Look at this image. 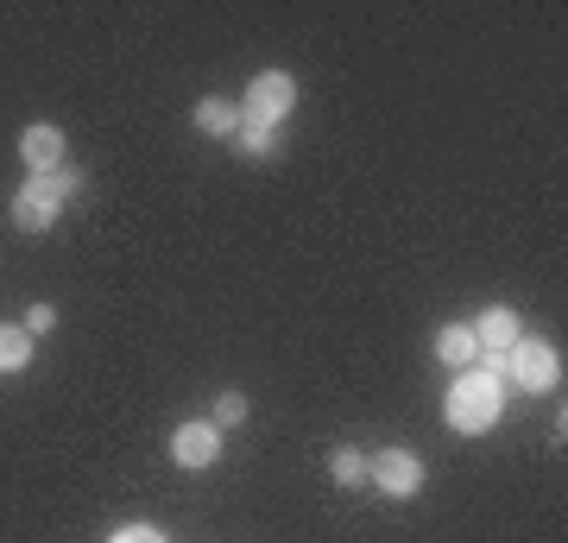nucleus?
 Listing matches in <instances>:
<instances>
[{"label":"nucleus","mask_w":568,"mask_h":543,"mask_svg":"<svg viewBox=\"0 0 568 543\" xmlns=\"http://www.w3.org/2000/svg\"><path fill=\"white\" fill-rule=\"evenodd\" d=\"M499 411H506V380H493V373H480V366H462L455 385H448V399H443L448 430H462V436H487L493 423H499Z\"/></svg>","instance_id":"obj_1"},{"label":"nucleus","mask_w":568,"mask_h":543,"mask_svg":"<svg viewBox=\"0 0 568 543\" xmlns=\"http://www.w3.org/2000/svg\"><path fill=\"white\" fill-rule=\"evenodd\" d=\"M506 380L518 385V392H556V385H562V354H556V342L518 335V342L506 348Z\"/></svg>","instance_id":"obj_2"},{"label":"nucleus","mask_w":568,"mask_h":543,"mask_svg":"<svg viewBox=\"0 0 568 543\" xmlns=\"http://www.w3.org/2000/svg\"><path fill=\"white\" fill-rule=\"evenodd\" d=\"M291 108H297V77H291V70H260V77L246 82V101H241L246 121L278 127Z\"/></svg>","instance_id":"obj_3"},{"label":"nucleus","mask_w":568,"mask_h":543,"mask_svg":"<svg viewBox=\"0 0 568 543\" xmlns=\"http://www.w3.org/2000/svg\"><path fill=\"white\" fill-rule=\"evenodd\" d=\"M366 481H373V493H386V500H417V493H424V455H410V449H379V455L366 462Z\"/></svg>","instance_id":"obj_4"},{"label":"nucleus","mask_w":568,"mask_h":543,"mask_svg":"<svg viewBox=\"0 0 568 543\" xmlns=\"http://www.w3.org/2000/svg\"><path fill=\"white\" fill-rule=\"evenodd\" d=\"M63 215V197L51 190V178H26L20 190H13V228L20 234H51Z\"/></svg>","instance_id":"obj_5"},{"label":"nucleus","mask_w":568,"mask_h":543,"mask_svg":"<svg viewBox=\"0 0 568 543\" xmlns=\"http://www.w3.org/2000/svg\"><path fill=\"white\" fill-rule=\"evenodd\" d=\"M171 462L190 467V474H196V467H215V462H222V430L203 423V418L178 423V430H171Z\"/></svg>","instance_id":"obj_6"},{"label":"nucleus","mask_w":568,"mask_h":543,"mask_svg":"<svg viewBox=\"0 0 568 543\" xmlns=\"http://www.w3.org/2000/svg\"><path fill=\"white\" fill-rule=\"evenodd\" d=\"M20 159H26V171H32V178H51V171L63 164V127L32 121L20 133Z\"/></svg>","instance_id":"obj_7"},{"label":"nucleus","mask_w":568,"mask_h":543,"mask_svg":"<svg viewBox=\"0 0 568 543\" xmlns=\"http://www.w3.org/2000/svg\"><path fill=\"white\" fill-rule=\"evenodd\" d=\"M474 329V342H480V354H506L518 335H525V322H518V310H506V303H493V310H480V316L467 322Z\"/></svg>","instance_id":"obj_8"},{"label":"nucleus","mask_w":568,"mask_h":543,"mask_svg":"<svg viewBox=\"0 0 568 543\" xmlns=\"http://www.w3.org/2000/svg\"><path fill=\"white\" fill-rule=\"evenodd\" d=\"M190 121H196V133H209V140H227L234 145V133H241V101H227V95H209V101H196V114H190Z\"/></svg>","instance_id":"obj_9"},{"label":"nucleus","mask_w":568,"mask_h":543,"mask_svg":"<svg viewBox=\"0 0 568 543\" xmlns=\"http://www.w3.org/2000/svg\"><path fill=\"white\" fill-rule=\"evenodd\" d=\"M436 361L443 366H455V373H462V366H474L480 361V342H474V329H467V322H443V329H436Z\"/></svg>","instance_id":"obj_10"},{"label":"nucleus","mask_w":568,"mask_h":543,"mask_svg":"<svg viewBox=\"0 0 568 543\" xmlns=\"http://www.w3.org/2000/svg\"><path fill=\"white\" fill-rule=\"evenodd\" d=\"M32 335H26V322H0V373H26L32 366Z\"/></svg>","instance_id":"obj_11"},{"label":"nucleus","mask_w":568,"mask_h":543,"mask_svg":"<svg viewBox=\"0 0 568 543\" xmlns=\"http://www.w3.org/2000/svg\"><path fill=\"white\" fill-rule=\"evenodd\" d=\"M234 152H246V159H278V127L241 121V133H234Z\"/></svg>","instance_id":"obj_12"},{"label":"nucleus","mask_w":568,"mask_h":543,"mask_svg":"<svg viewBox=\"0 0 568 543\" xmlns=\"http://www.w3.org/2000/svg\"><path fill=\"white\" fill-rule=\"evenodd\" d=\"M328 481H335V486H361L366 481V455H361V449H328Z\"/></svg>","instance_id":"obj_13"},{"label":"nucleus","mask_w":568,"mask_h":543,"mask_svg":"<svg viewBox=\"0 0 568 543\" xmlns=\"http://www.w3.org/2000/svg\"><path fill=\"white\" fill-rule=\"evenodd\" d=\"M215 430H234V423H246V392H234V385H227V392H215Z\"/></svg>","instance_id":"obj_14"},{"label":"nucleus","mask_w":568,"mask_h":543,"mask_svg":"<svg viewBox=\"0 0 568 543\" xmlns=\"http://www.w3.org/2000/svg\"><path fill=\"white\" fill-rule=\"evenodd\" d=\"M51 190H58L63 202H77L82 190H89V171H82V164H58V171H51Z\"/></svg>","instance_id":"obj_15"},{"label":"nucleus","mask_w":568,"mask_h":543,"mask_svg":"<svg viewBox=\"0 0 568 543\" xmlns=\"http://www.w3.org/2000/svg\"><path fill=\"white\" fill-rule=\"evenodd\" d=\"M51 329H58V303H32V310H26V335L39 342V335H51Z\"/></svg>","instance_id":"obj_16"},{"label":"nucleus","mask_w":568,"mask_h":543,"mask_svg":"<svg viewBox=\"0 0 568 543\" xmlns=\"http://www.w3.org/2000/svg\"><path fill=\"white\" fill-rule=\"evenodd\" d=\"M108 543H171V537H164L159 524H121V531H114Z\"/></svg>","instance_id":"obj_17"}]
</instances>
